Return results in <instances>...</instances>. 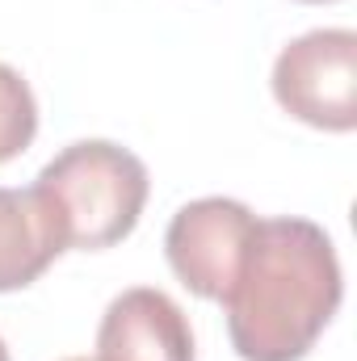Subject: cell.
<instances>
[{"label": "cell", "instance_id": "cell-1", "mask_svg": "<svg viewBox=\"0 0 357 361\" xmlns=\"http://www.w3.org/2000/svg\"><path fill=\"white\" fill-rule=\"evenodd\" d=\"M345 277L332 235L311 219H257L223 315L244 361H303L341 311Z\"/></svg>", "mask_w": 357, "mask_h": 361}, {"label": "cell", "instance_id": "cell-2", "mask_svg": "<svg viewBox=\"0 0 357 361\" xmlns=\"http://www.w3.org/2000/svg\"><path fill=\"white\" fill-rule=\"evenodd\" d=\"M30 189L42 202L63 252H101L135 231L152 180L135 152L109 139H80L47 160Z\"/></svg>", "mask_w": 357, "mask_h": 361}, {"label": "cell", "instance_id": "cell-3", "mask_svg": "<svg viewBox=\"0 0 357 361\" xmlns=\"http://www.w3.org/2000/svg\"><path fill=\"white\" fill-rule=\"evenodd\" d=\"M277 105L332 135L357 126V34L353 30H311L282 47L273 63Z\"/></svg>", "mask_w": 357, "mask_h": 361}, {"label": "cell", "instance_id": "cell-4", "mask_svg": "<svg viewBox=\"0 0 357 361\" xmlns=\"http://www.w3.org/2000/svg\"><path fill=\"white\" fill-rule=\"evenodd\" d=\"M253 227H257V214L236 197L185 202L164 231V257L185 290L219 302L240 273Z\"/></svg>", "mask_w": 357, "mask_h": 361}, {"label": "cell", "instance_id": "cell-5", "mask_svg": "<svg viewBox=\"0 0 357 361\" xmlns=\"http://www.w3.org/2000/svg\"><path fill=\"white\" fill-rule=\"evenodd\" d=\"M97 361H193V328L164 290L131 286L101 315Z\"/></svg>", "mask_w": 357, "mask_h": 361}, {"label": "cell", "instance_id": "cell-6", "mask_svg": "<svg viewBox=\"0 0 357 361\" xmlns=\"http://www.w3.org/2000/svg\"><path fill=\"white\" fill-rule=\"evenodd\" d=\"M59 252L34 189H0V294L34 286Z\"/></svg>", "mask_w": 357, "mask_h": 361}, {"label": "cell", "instance_id": "cell-7", "mask_svg": "<svg viewBox=\"0 0 357 361\" xmlns=\"http://www.w3.org/2000/svg\"><path fill=\"white\" fill-rule=\"evenodd\" d=\"M38 135V101L25 76L0 63V164L17 160Z\"/></svg>", "mask_w": 357, "mask_h": 361}, {"label": "cell", "instance_id": "cell-8", "mask_svg": "<svg viewBox=\"0 0 357 361\" xmlns=\"http://www.w3.org/2000/svg\"><path fill=\"white\" fill-rule=\"evenodd\" d=\"M0 361H8V345H4V336H0Z\"/></svg>", "mask_w": 357, "mask_h": 361}, {"label": "cell", "instance_id": "cell-9", "mask_svg": "<svg viewBox=\"0 0 357 361\" xmlns=\"http://www.w3.org/2000/svg\"><path fill=\"white\" fill-rule=\"evenodd\" d=\"M303 4H328V0H303Z\"/></svg>", "mask_w": 357, "mask_h": 361}, {"label": "cell", "instance_id": "cell-10", "mask_svg": "<svg viewBox=\"0 0 357 361\" xmlns=\"http://www.w3.org/2000/svg\"><path fill=\"white\" fill-rule=\"evenodd\" d=\"M68 361H89V357H68Z\"/></svg>", "mask_w": 357, "mask_h": 361}]
</instances>
